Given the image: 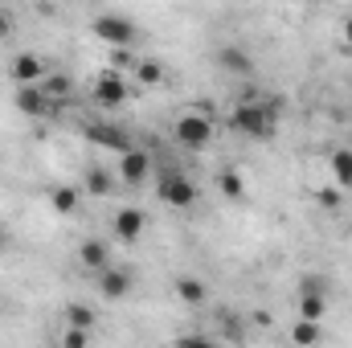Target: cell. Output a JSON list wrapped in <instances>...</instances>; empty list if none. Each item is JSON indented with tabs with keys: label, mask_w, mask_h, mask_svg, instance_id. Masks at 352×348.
Here are the masks:
<instances>
[{
	"label": "cell",
	"mask_w": 352,
	"mask_h": 348,
	"mask_svg": "<svg viewBox=\"0 0 352 348\" xmlns=\"http://www.w3.org/2000/svg\"><path fill=\"white\" fill-rule=\"evenodd\" d=\"M173 135H176L180 148L205 152V148L213 144V115H209V111H184V115H176Z\"/></svg>",
	"instance_id": "obj_1"
},
{
	"label": "cell",
	"mask_w": 352,
	"mask_h": 348,
	"mask_svg": "<svg viewBox=\"0 0 352 348\" xmlns=\"http://www.w3.org/2000/svg\"><path fill=\"white\" fill-rule=\"evenodd\" d=\"M274 123H278V119H270V111L263 107V98H258V102H238L234 115H230V127H234L238 135H246V140H270V135H274Z\"/></svg>",
	"instance_id": "obj_2"
},
{
	"label": "cell",
	"mask_w": 352,
	"mask_h": 348,
	"mask_svg": "<svg viewBox=\"0 0 352 348\" xmlns=\"http://www.w3.org/2000/svg\"><path fill=\"white\" fill-rule=\"evenodd\" d=\"M94 37L107 41L111 50H127V45L140 37V29H135V21L123 17V12H98V17H94Z\"/></svg>",
	"instance_id": "obj_3"
},
{
	"label": "cell",
	"mask_w": 352,
	"mask_h": 348,
	"mask_svg": "<svg viewBox=\"0 0 352 348\" xmlns=\"http://www.w3.org/2000/svg\"><path fill=\"white\" fill-rule=\"evenodd\" d=\"M45 74H50V66H45V58H37V54H16L12 58V66H8V78L16 83V87H41L45 83Z\"/></svg>",
	"instance_id": "obj_4"
},
{
	"label": "cell",
	"mask_w": 352,
	"mask_h": 348,
	"mask_svg": "<svg viewBox=\"0 0 352 348\" xmlns=\"http://www.w3.org/2000/svg\"><path fill=\"white\" fill-rule=\"evenodd\" d=\"M111 230H115V238H119V242H140V238H144V230H148V213H144L140 205H123V209H115Z\"/></svg>",
	"instance_id": "obj_5"
},
{
	"label": "cell",
	"mask_w": 352,
	"mask_h": 348,
	"mask_svg": "<svg viewBox=\"0 0 352 348\" xmlns=\"http://www.w3.org/2000/svg\"><path fill=\"white\" fill-rule=\"evenodd\" d=\"M160 201L173 205V209H188L197 201V184L184 173H164L160 176Z\"/></svg>",
	"instance_id": "obj_6"
},
{
	"label": "cell",
	"mask_w": 352,
	"mask_h": 348,
	"mask_svg": "<svg viewBox=\"0 0 352 348\" xmlns=\"http://www.w3.org/2000/svg\"><path fill=\"white\" fill-rule=\"evenodd\" d=\"M87 135H90V144H98V148H107V152H119V156L131 152V135H127V127H119V123H90Z\"/></svg>",
	"instance_id": "obj_7"
},
{
	"label": "cell",
	"mask_w": 352,
	"mask_h": 348,
	"mask_svg": "<svg viewBox=\"0 0 352 348\" xmlns=\"http://www.w3.org/2000/svg\"><path fill=\"white\" fill-rule=\"evenodd\" d=\"M94 102H98L102 111L123 107V102H127V78H123V74H115V70L98 74V83H94Z\"/></svg>",
	"instance_id": "obj_8"
},
{
	"label": "cell",
	"mask_w": 352,
	"mask_h": 348,
	"mask_svg": "<svg viewBox=\"0 0 352 348\" xmlns=\"http://www.w3.org/2000/svg\"><path fill=\"white\" fill-rule=\"evenodd\" d=\"M12 102H16V111L29 115V119H45V115L54 111V98H50L41 87H16Z\"/></svg>",
	"instance_id": "obj_9"
},
{
	"label": "cell",
	"mask_w": 352,
	"mask_h": 348,
	"mask_svg": "<svg viewBox=\"0 0 352 348\" xmlns=\"http://www.w3.org/2000/svg\"><path fill=\"white\" fill-rule=\"evenodd\" d=\"M119 176H123V184L140 188V184L152 176V156H148L144 148H131L127 156H119Z\"/></svg>",
	"instance_id": "obj_10"
},
{
	"label": "cell",
	"mask_w": 352,
	"mask_h": 348,
	"mask_svg": "<svg viewBox=\"0 0 352 348\" xmlns=\"http://www.w3.org/2000/svg\"><path fill=\"white\" fill-rule=\"evenodd\" d=\"M217 66L226 70V74H254V58H250V50H242V45H221L217 50Z\"/></svg>",
	"instance_id": "obj_11"
},
{
	"label": "cell",
	"mask_w": 352,
	"mask_h": 348,
	"mask_svg": "<svg viewBox=\"0 0 352 348\" xmlns=\"http://www.w3.org/2000/svg\"><path fill=\"white\" fill-rule=\"evenodd\" d=\"M98 291H102L107 299H127V295H131V270L107 266V270L98 274Z\"/></svg>",
	"instance_id": "obj_12"
},
{
	"label": "cell",
	"mask_w": 352,
	"mask_h": 348,
	"mask_svg": "<svg viewBox=\"0 0 352 348\" xmlns=\"http://www.w3.org/2000/svg\"><path fill=\"white\" fill-rule=\"evenodd\" d=\"M78 266H87V270H94V274H102V270L111 266V250H107V242L87 238V242L78 246Z\"/></svg>",
	"instance_id": "obj_13"
},
{
	"label": "cell",
	"mask_w": 352,
	"mask_h": 348,
	"mask_svg": "<svg viewBox=\"0 0 352 348\" xmlns=\"http://www.w3.org/2000/svg\"><path fill=\"white\" fill-rule=\"evenodd\" d=\"M173 291H176V299L188 303V307H201V303L209 299V287H205L201 279H192V274H180V279L173 283Z\"/></svg>",
	"instance_id": "obj_14"
},
{
	"label": "cell",
	"mask_w": 352,
	"mask_h": 348,
	"mask_svg": "<svg viewBox=\"0 0 352 348\" xmlns=\"http://www.w3.org/2000/svg\"><path fill=\"white\" fill-rule=\"evenodd\" d=\"M78 188L74 184H58V188H50V205L62 213V217H70V213H78Z\"/></svg>",
	"instance_id": "obj_15"
},
{
	"label": "cell",
	"mask_w": 352,
	"mask_h": 348,
	"mask_svg": "<svg viewBox=\"0 0 352 348\" xmlns=\"http://www.w3.org/2000/svg\"><path fill=\"white\" fill-rule=\"evenodd\" d=\"M94 324H98V312H94L90 303H70V307H66V328L94 332Z\"/></svg>",
	"instance_id": "obj_16"
},
{
	"label": "cell",
	"mask_w": 352,
	"mask_h": 348,
	"mask_svg": "<svg viewBox=\"0 0 352 348\" xmlns=\"http://www.w3.org/2000/svg\"><path fill=\"white\" fill-rule=\"evenodd\" d=\"M332 180H336L340 193L352 188V148H336L332 152Z\"/></svg>",
	"instance_id": "obj_17"
},
{
	"label": "cell",
	"mask_w": 352,
	"mask_h": 348,
	"mask_svg": "<svg viewBox=\"0 0 352 348\" xmlns=\"http://www.w3.org/2000/svg\"><path fill=\"white\" fill-rule=\"evenodd\" d=\"M217 188H221L226 201H246V176L234 173V168H226V173L217 176Z\"/></svg>",
	"instance_id": "obj_18"
},
{
	"label": "cell",
	"mask_w": 352,
	"mask_h": 348,
	"mask_svg": "<svg viewBox=\"0 0 352 348\" xmlns=\"http://www.w3.org/2000/svg\"><path fill=\"white\" fill-rule=\"evenodd\" d=\"M135 78H140V87H160L164 83V62L160 58H140L135 62Z\"/></svg>",
	"instance_id": "obj_19"
},
{
	"label": "cell",
	"mask_w": 352,
	"mask_h": 348,
	"mask_svg": "<svg viewBox=\"0 0 352 348\" xmlns=\"http://www.w3.org/2000/svg\"><path fill=\"white\" fill-rule=\"evenodd\" d=\"M41 90H45V94L54 98V107H58V102H66V98L74 94V83H70L66 74H54V70H50V74H45V83H41Z\"/></svg>",
	"instance_id": "obj_20"
},
{
	"label": "cell",
	"mask_w": 352,
	"mask_h": 348,
	"mask_svg": "<svg viewBox=\"0 0 352 348\" xmlns=\"http://www.w3.org/2000/svg\"><path fill=\"white\" fill-rule=\"evenodd\" d=\"M291 345L295 348H316L320 345V324H311V320H295V328H291Z\"/></svg>",
	"instance_id": "obj_21"
},
{
	"label": "cell",
	"mask_w": 352,
	"mask_h": 348,
	"mask_svg": "<svg viewBox=\"0 0 352 348\" xmlns=\"http://www.w3.org/2000/svg\"><path fill=\"white\" fill-rule=\"evenodd\" d=\"M324 312H328V299H324V295H299V320L320 324V320H324Z\"/></svg>",
	"instance_id": "obj_22"
},
{
	"label": "cell",
	"mask_w": 352,
	"mask_h": 348,
	"mask_svg": "<svg viewBox=\"0 0 352 348\" xmlns=\"http://www.w3.org/2000/svg\"><path fill=\"white\" fill-rule=\"evenodd\" d=\"M87 193L90 197H111V173H107L102 164H94L87 173Z\"/></svg>",
	"instance_id": "obj_23"
},
{
	"label": "cell",
	"mask_w": 352,
	"mask_h": 348,
	"mask_svg": "<svg viewBox=\"0 0 352 348\" xmlns=\"http://www.w3.org/2000/svg\"><path fill=\"white\" fill-rule=\"evenodd\" d=\"M299 295H324V299H328V279H324V274H303Z\"/></svg>",
	"instance_id": "obj_24"
},
{
	"label": "cell",
	"mask_w": 352,
	"mask_h": 348,
	"mask_svg": "<svg viewBox=\"0 0 352 348\" xmlns=\"http://www.w3.org/2000/svg\"><path fill=\"white\" fill-rule=\"evenodd\" d=\"M173 348H221L213 336H205V332H188V336H176Z\"/></svg>",
	"instance_id": "obj_25"
},
{
	"label": "cell",
	"mask_w": 352,
	"mask_h": 348,
	"mask_svg": "<svg viewBox=\"0 0 352 348\" xmlns=\"http://www.w3.org/2000/svg\"><path fill=\"white\" fill-rule=\"evenodd\" d=\"M316 201H320L324 209H340V205H344V197H340V188H336V184H324V188L316 193Z\"/></svg>",
	"instance_id": "obj_26"
},
{
	"label": "cell",
	"mask_w": 352,
	"mask_h": 348,
	"mask_svg": "<svg viewBox=\"0 0 352 348\" xmlns=\"http://www.w3.org/2000/svg\"><path fill=\"white\" fill-rule=\"evenodd\" d=\"M90 332H78V328H62V348H87Z\"/></svg>",
	"instance_id": "obj_27"
},
{
	"label": "cell",
	"mask_w": 352,
	"mask_h": 348,
	"mask_svg": "<svg viewBox=\"0 0 352 348\" xmlns=\"http://www.w3.org/2000/svg\"><path fill=\"white\" fill-rule=\"evenodd\" d=\"M221 324H226V336H230L234 345H246V324H242V320H234V316H226Z\"/></svg>",
	"instance_id": "obj_28"
},
{
	"label": "cell",
	"mask_w": 352,
	"mask_h": 348,
	"mask_svg": "<svg viewBox=\"0 0 352 348\" xmlns=\"http://www.w3.org/2000/svg\"><path fill=\"white\" fill-rule=\"evenodd\" d=\"M111 62H115L111 70L119 74V66H127V62H131V54H127V50H111Z\"/></svg>",
	"instance_id": "obj_29"
},
{
	"label": "cell",
	"mask_w": 352,
	"mask_h": 348,
	"mask_svg": "<svg viewBox=\"0 0 352 348\" xmlns=\"http://www.w3.org/2000/svg\"><path fill=\"white\" fill-rule=\"evenodd\" d=\"M8 33H12V17H8V12H4V8H0V41H4V37H8Z\"/></svg>",
	"instance_id": "obj_30"
},
{
	"label": "cell",
	"mask_w": 352,
	"mask_h": 348,
	"mask_svg": "<svg viewBox=\"0 0 352 348\" xmlns=\"http://www.w3.org/2000/svg\"><path fill=\"white\" fill-rule=\"evenodd\" d=\"M340 37L352 45V17H344V25H340Z\"/></svg>",
	"instance_id": "obj_31"
},
{
	"label": "cell",
	"mask_w": 352,
	"mask_h": 348,
	"mask_svg": "<svg viewBox=\"0 0 352 348\" xmlns=\"http://www.w3.org/2000/svg\"><path fill=\"white\" fill-rule=\"evenodd\" d=\"M4 246H8V234H4V230H0V250H4Z\"/></svg>",
	"instance_id": "obj_32"
}]
</instances>
